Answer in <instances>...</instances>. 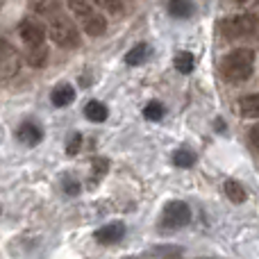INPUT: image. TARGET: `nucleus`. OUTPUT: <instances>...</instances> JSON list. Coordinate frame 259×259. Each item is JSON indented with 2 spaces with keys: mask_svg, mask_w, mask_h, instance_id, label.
Masks as SVG:
<instances>
[{
  "mask_svg": "<svg viewBox=\"0 0 259 259\" xmlns=\"http://www.w3.org/2000/svg\"><path fill=\"white\" fill-rule=\"evenodd\" d=\"M21 39L27 44V48H32V46H41L44 44V39H46V30H44V25L41 23H36V21H23L21 23Z\"/></svg>",
  "mask_w": 259,
  "mask_h": 259,
  "instance_id": "0eeeda50",
  "label": "nucleus"
},
{
  "mask_svg": "<svg viewBox=\"0 0 259 259\" xmlns=\"http://www.w3.org/2000/svg\"><path fill=\"white\" fill-rule=\"evenodd\" d=\"M123 234H125L123 223H109V225H105V228H100L98 232H96V241L103 243V246H109V243L121 241Z\"/></svg>",
  "mask_w": 259,
  "mask_h": 259,
  "instance_id": "1a4fd4ad",
  "label": "nucleus"
},
{
  "mask_svg": "<svg viewBox=\"0 0 259 259\" xmlns=\"http://www.w3.org/2000/svg\"><path fill=\"white\" fill-rule=\"evenodd\" d=\"M193 161H196L193 152H189V150H175L173 152V164L180 166V168H189V166H193Z\"/></svg>",
  "mask_w": 259,
  "mask_h": 259,
  "instance_id": "6ab92c4d",
  "label": "nucleus"
},
{
  "mask_svg": "<svg viewBox=\"0 0 259 259\" xmlns=\"http://www.w3.org/2000/svg\"><path fill=\"white\" fill-rule=\"evenodd\" d=\"M237 3H246V0H237Z\"/></svg>",
  "mask_w": 259,
  "mask_h": 259,
  "instance_id": "a878e982",
  "label": "nucleus"
},
{
  "mask_svg": "<svg viewBox=\"0 0 259 259\" xmlns=\"http://www.w3.org/2000/svg\"><path fill=\"white\" fill-rule=\"evenodd\" d=\"M21 59H18L16 50L7 44L5 39H0V80H9L18 73Z\"/></svg>",
  "mask_w": 259,
  "mask_h": 259,
  "instance_id": "39448f33",
  "label": "nucleus"
},
{
  "mask_svg": "<svg viewBox=\"0 0 259 259\" xmlns=\"http://www.w3.org/2000/svg\"><path fill=\"white\" fill-rule=\"evenodd\" d=\"M64 189H66V193H71V196H75V193L80 191V184H77L75 180L66 178V180H64Z\"/></svg>",
  "mask_w": 259,
  "mask_h": 259,
  "instance_id": "b1692460",
  "label": "nucleus"
},
{
  "mask_svg": "<svg viewBox=\"0 0 259 259\" xmlns=\"http://www.w3.org/2000/svg\"><path fill=\"white\" fill-rule=\"evenodd\" d=\"M107 114H109L107 107H105L103 103H98V100H89L84 107V116L94 123H103L105 118H107Z\"/></svg>",
  "mask_w": 259,
  "mask_h": 259,
  "instance_id": "9b49d317",
  "label": "nucleus"
},
{
  "mask_svg": "<svg viewBox=\"0 0 259 259\" xmlns=\"http://www.w3.org/2000/svg\"><path fill=\"white\" fill-rule=\"evenodd\" d=\"M189 221H191V209H189L187 202L173 200L164 207V216H161V225H164V228L178 230V228L189 225Z\"/></svg>",
  "mask_w": 259,
  "mask_h": 259,
  "instance_id": "20e7f679",
  "label": "nucleus"
},
{
  "mask_svg": "<svg viewBox=\"0 0 259 259\" xmlns=\"http://www.w3.org/2000/svg\"><path fill=\"white\" fill-rule=\"evenodd\" d=\"M46 57H48V50H46V46H32L30 53H27V62L32 64V66H44Z\"/></svg>",
  "mask_w": 259,
  "mask_h": 259,
  "instance_id": "f3484780",
  "label": "nucleus"
},
{
  "mask_svg": "<svg viewBox=\"0 0 259 259\" xmlns=\"http://www.w3.org/2000/svg\"><path fill=\"white\" fill-rule=\"evenodd\" d=\"M148 55H150L148 46L146 44H139V46H134V48L125 55V64H130V66H139V64H143L148 59Z\"/></svg>",
  "mask_w": 259,
  "mask_h": 259,
  "instance_id": "2eb2a0df",
  "label": "nucleus"
},
{
  "mask_svg": "<svg viewBox=\"0 0 259 259\" xmlns=\"http://www.w3.org/2000/svg\"><path fill=\"white\" fill-rule=\"evenodd\" d=\"M66 3H68V7L73 9V14H75L77 18H80L82 14H87V12L91 9V7H89V0H66Z\"/></svg>",
  "mask_w": 259,
  "mask_h": 259,
  "instance_id": "412c9836",
  "label": "nucleus"
},
{
  "mask_svg": "<svg viewBox=\"0 0 259 259\" xmlns=\"http://www.w3.org/2000/svg\"><path fill=\"white\" fill-rule=\"evenodd\" d=\"M50 100H53L55 107H66V105H71L73 100H75V89H73L71 84H59L53 89Z\"/></svg>",
  "mask_w": 259,
  "mask_h": 259,
  "instance_id": "9d476101",
  "label": "nucleus"
},
{
  "mask_svg": "<svg viewBox=\"0 0 259 259\" xmlns=\"http://www.w3.org/2000/svg\"><path fill=\"white\" fill-rule=\"evenodd\" d=\"M241 109V116L243 118H259V94H252V96H246L239 105Z\"/></svg>",
  "mask_w": 259,
  "mask_h": 259,
  "instance_id": "f8f14e48",
  "label": "nucleus"
},
{
  "mask_svg": "<svg viewBox=\"0 0 259 259\" xmlns=\"http://www.w3.org/2000/svg\"><path fill=\"white\" fill-rule=\"evenodd\" d=\"M173 64H175V68H178L180 73H184V75H189V73L193 71V66H196V59H193V55H191V53H187V50H182V53H178V55H175Z\"/></svg>",
  "mask_w": 259,
  "mask_h": 259,
  "instance_id": "dca6fc26",
  "label": "nucleus"
},
{
  "mask_svg": "<svg viewBox=\"0 0 259 259\" xmlns=\"http://www.w3.org/2000/svg\"><path fill=\"white\" fill-rule=\"evenodd\" d=\"M80 25L84 27V32L89 36H100L105 30H107V18H105L100 12H96V9H89L87 14L80 16Z\"/></svg>",
  "mask_w": 259,
  "mask_h": 259,
  "instance_id": "423d86ee",
  "label": "nucleus"
},
{
  "mask_svg": "<svg viewBox=\"0 0 259 259\" xmlns=\"http://www.w3.org/2000/svg\"><path fill=\"white\" fill-rule=\"evenodd\" d=\"M41 12L48 14V32L55 44L64 48H73L80 44V32L71 18H66L59 9H41Z\"/></svg>",
  "mask_w": 259,
  "mask_h": 259,
  "instance_id": "f257e3e1",
  "label": "nucleus"
},
{
  "mask_svg": "<svg viewBox=\"0 0 259 259\" xmlns=\"http://www.w3.org/2000/svg\"><path fill=\"white\" fill-rule=\"evenodd\" d=\"M16 137H18V141L25 143V146H39L41 139H44V130L36 125V123L25 121L21 127H18Z\"/></svg>",
  "mask_w": 259,
  "mask_h": 259,
  "instance_id": "6e6552de",
  "label": "nucleus"
},
{
  "mask_svg": "<svg viewBox=\"0 0 259 259\" xmlns=\"http://www.w3.org/2000/svg\"><path fill=\"white\" fill-rule=\"evenodd\" d=\"M225 196H228L232 202H239V205H241V202H246L248 193L237 180H228V182H225Z\"/></svg>",
  "mask_w": 259,
  "mask_h": 259,
  "instance_id": "4468645a",
  "label": "nucleus"
},
{
  "mask_svg": "<svg viewBox=\"0 0 259 259\" xmlns=\"http://www.w3.org/2000/svg\"><path fill=\"white\" fill-rule=\"evenodd\" d=\"M96 5H98L100 9H105V12H109V14H121L123 12V0H96Z\"/></svg>",
  "mask_w": 259,
  "mask_h": 259,
  "instance_id": "aec40b11",
  "label": "nucleus"
},
{
  "mask_svg": "<svg viewBox=\"0 0 259 259\" xmlns=\"http://www.w3.org/2000/svg\"><path fill=\"white\" fill-rule=\"evenodd\" d=\"M250 141H252V146H257V148H259V123L250 130Z\"/></svg>",
  "mask_w": 259,
  "mask_h": 259,
  "instance_id": "393cba45",
  "label": "nucleus"
},
{
  "mask_svg": "<svg viewBox=\"0 0 259 259\" xmlns=\"http://www.w3.org/2000/svg\"><path fill=\"white\" fill-rule=\"evenodd\" d=\"M164 114H166L164 105L157 103V100L148 103V105H146V109H143V116H146L148 121H161V118H164Z\"/></svg>",
  "mask_w": 259,
  "mask_h": 259,
  "instance_id": "a211bd4d",
  "label": "nucleus"
},
{
  "mask_svg": "<svg viewBox=\"0 0 259 259\" xmlns=\"http://www.w3.org/2000/svg\"><path fill=\"white\" fill-rule=\"evenodd\" d=\"M257 27H259L257 18L243 14V16H232L228 21H223V34L228 39H243V36L255 34Z\"/></svg>",
  "mask_w": 259,
  "mask_h": 259,
  "instance_id": "7ed1b4c3",
  "label": "nucleus"
},
{
  "mask_svg": "<svg viewBox=\"0 0 259 259\" xmlns=\"http://www.w3.org/2000/svg\"><path fill=\"white\" fill-rule=\"evenodd\" d=\"M80 146H82V137H80V134H73L71 141L66 143V155H77Z\"/></svg>",
  "mask_w": 259,
  "mask_h": 259,
  "instance_id": "4be33fe9",
  "label": "nucleus"
},
{
  "mask_svg": "<svg viewBox=\"0 0 259 259\" xmlns=\"http://www.w3.org/2000/svg\"><path fill=\"white\" fill-rule=\"evenodd\" d=\"M168 12L175 18H189L193 14L191 0H168Z\"/></svg>",
  "mask_w": 259,
  "mask_h": 259,
  "instance_id": "ddd939ff",
  "label": "nucleus"
},
{
  "mask_svg": "<svg viewBox=\"0 0 259 259\" xmlns=\"http://www.w3.org/2000/svg\"><path fill=\"white\" fill-rule=\"evenodd\" d=\"M252 64H255V50L252 48H237L223 59V75L225 80L241 84L252 75Z\"/></svg>",
  "mask_w": 259,
  "mask_h": 259,
  "instance_id": "f03ea898",
  "label": "nucleus"
},
{
  "mask_svg": "<svg viewBox=\"0 0 259 259\" xmlns=\"http://www.w3.org/2000/svg\"><path fill=\"white\" fill-rule=\"evenodd\" d=\"M107 168H109L107 159H94V173L98 175V178H103V175L107 173Z\"/></svg>",
  "mask_w": 259,
  "mask_h": 259,
  "instance_id": "5701e85b",
  "label": "nucleus"
}]
</instances>
